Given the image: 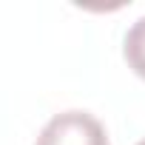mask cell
<instances>
[{
    "label": "cell",
    "instance_id": "obj_2",
    "mask_svg": "<svg viewBox=\"0 0 145 145\" xmlns=\"http://www.w3.org/2000/svg\"><path fill=\"white\" fill-rule=\"evenodd\" d=\"M122 54H125V63L128 68L134 71L137 77L145 80V17H139L128 34H125V46H122Z\"/></svg>",
    "mask_w": 145,
    "mask_h": 145
},
{
    "label": "cell",
    "instance_id": "obj_3",
    "mask_svg": "<svg viewBox=\"0 0 145 145\" xmlns=\"http://www.w3.org/2000/svg\"><path fill=\"white\" fill-rule=\"evenodd\" d=\"M137 145H145V139H142V142H137Z\"/></svg>",
    "mask_w": 145,
    "mask_h": 145
},
{
    "label": "cell",
    "instance_id": "obj_1",
    "mask_svg": "<svg viewBox=\"0 0 145 145\" xmlns=\"http://www.w3.org/2000/svg\"><path fill=\"white\" fill-rule=\"evenodd\" d=\"M34 145H108V137L88 111H63L46 122Z\"/></svg>",
    "mask_w": 145,
    "mask_h": 145
}]
</instances>
